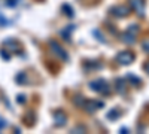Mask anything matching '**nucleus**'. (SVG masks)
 <instances>
[{
    "instance_id": "13",
    "label": "nucleus",
    "mask_w": 149,
    "mask_h": 134,
    "mask_svg": "<svg viewBox=\"0 0 149 134\" xmlns=\"http://www.w3.org/2000/svg\"><path fill=\"white\" fill-rule=\"evenodd\" d=\"M26 101V99H24V95H19V103H24Z\"/></svg>"
},
{
    "instance_id": "9",
    "label": "nucleus",
    "mask_w": 149,
    "mask_h": 134,
    "mask_svg": "<svg viewBox=\"0 0 149 134\" xmlns=\"http://www.w3.org/2000/svg\"><path fill=\"white\" fill-rule=\"evenodd\" d=\"M115 90H116L119 94H125V91H127V81H125V79H116V82H115Z\"/></svg>"
},
{
    "instance_id": "4",
    "label": "nucleus",
    "mask_w": 149,
    "mask_h": 134,
    "mask_svg": "<svg viewBox=\"0 0 149 134\" xmlns=\"http://www.w3.org/2000/svg\"><path fill=\"white\" fill-rule=\"evenodd\" d=\"M137 31H139V27L136 26V24H131V26L127 28V31L124 33V42H127V43H133L136 39V36H137Z\"/></svg>"
},
{
    "instance_id": "8",
    "label": "nucleus",
    "mask_w": 149,
    "mask_h": 134,
    "mask_svg": "<svg viewBox=\"0 0 149 134\" xmlns=\"http://www.w3.org/2000/svg\"><path fill=\"white\" fill-rule=\"evenodd\" d=\"M54 121H55V125L61 127V125H64L66 124V121H67V116L63 110H55L54 112Z\"/></svg>"
},
{
    "instance_id": "7",
    "label": "nucleus",
    "mask_w": 149,
    "mask_h": 134,
    "mask_svg": "<svg viewBox=\"0 0 149 134\" xmlns=\"http://www.w3.org/2000/svg\"><path fill=\"white\" fill-rule=\"evenodd\" d=\"M110 12H112V15H113V17L124 18V17H127L130 14V9L127 6H124V5H119V6H113L110 9Z\"/></svg>"
},
{
    "instance_id": "3",
    "label": "nucleus",
    "mask_w": 149,
    "mask_h": 134,
    "mask_svg": "<svg viewBox=\"0 0 149 134\" xmlns=\"http://www.w3.org/2000/svg\"><path fill=\"white\" fill-rule=\"evenodd\" d=\"M134 54L131 52V51H121L118 55H116V61H118V64H121V66H128V64H131L133 61H134Z\"/></svg>"
},
{
    "instance_id": "10",
    "label": "nucleus",
    "mask_w": 149,
    "mask_h": 134,
    "mask_svg": "<svg viewBox=\"0 0 149 134\" xmlns=\"http://www.w3.org/2000/svg\"><path fill=\"white\" fill-rule=\"evenodd\" d=\"M121 116V110H118V109H113V110H110L107 113V118L109 119H118Z\"/></svg>"
},
{
    "instance_id": "1",
    "label": "nucleus",
    "mask_w": 149,
    "mask_h": 134,
    "mask_svg": "<svg viewBox=\"0 0 149 134\" xmlns=\"http://www.w3.org/2000/svg\"><path fill=\"white\" fill-rule=\"evenodd\" d=\"M90 88L98 94L103 95H109L110 94V85L104 81V79H94L90 82Z\"/></svg>"
},
{
    "instance_id": "6",
    "label": "nucleus",
    "mask_w": 149,
    "mask_h": 134,
    "mask_svg": "<svg viewBox=\"0 0 149 134\" xmlns=\"http://www.w3.org/2000/svg\"><path fill=\"white\" fill-rule=\"evenodd\" d=\"M128 3H130V8L136 12V14L143 17V14H145V0H128Z\"/></svg>"
},
{
    "instance_id": "12",
    "label": "nucleus",
    "mask_w": 149,
    "mask_h": 134,
    "mask_svg": "<svg viewBox=\"0 0 149 134\" xmlns=\"http://www.w3.org/2000/svg\"><path fill=\"white\" fill-rule=\"evenodd\" d=\"M142 46H143V49H145L146 52H149V39H146V40L143 42V45H142Z\"/></svg>"
},
{
    "instance_id": "2",
    "label": "nucleus",
    "mask_w": 149,
    "mask_h": 134,
    "mask_svg": "<svg viewBox=\"0 0 149 134\" xmlns=\"http://www.w3.org/2000/svg\"><path fill=\"white\" fill-rule=\"evenodd\" d=\"M49 46H51L52 52H54L60 60H63V61H69V54L66 52V49H64V48L61 46L58 42H55V40H49Z\"/></svg>"
},
{
    "instance_id": "11",
    "label": "nucleus",
    "mask_w": 149,
    "mask_h": 134,
    "mask_svg": "<svg viewBox=\"0 0 149 134\" xmlns=\"http://www.w3.org/2000/svg\"><path fill=\"white\" fill-rule=\"evenodd\" d=\"M63 10H67V15L69 17H73V9L69 5H63Z\"/></svg>"
},
{
    "instance_id": "5",
    "label": "nucleus",
    "mask_w": 149,
    "mask_h": 134,
    "mask_svg": "<svg viewBox=\"0 0 149 134\" xmlns=\"http://www.w3.org/2000/svg\"><path fill=\"white\" fill-rule=\"evenodd\" d=\"M103 106H104V103L98 101V100H85L84 104H82V107L86 112H95V110H98V109H102Z\"/></svg>"
},
{
    "instance_id": "14",
    "label": "nucleus",
    "mask_w": 149,
    "mask_h": 134,
    "mask_svg": "<svg viewBox=\"0 0 149 134\" xmlns=\"http://www.w3.org/2000/svg\"><path fill=\"white\" fill-rule=\"evenodd\" d=\"M145 70H146V72H148V73H149V61H148V63H146V64H145Z\"/></svg>"
}]
</instances>
